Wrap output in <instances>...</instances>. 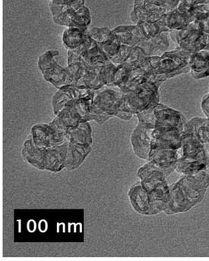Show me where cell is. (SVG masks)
Listing matches in <instances>:
<instances>
[{
  "label": "cell",
  "mask_w": 209,
  "mask_h": 261,
  "mask_svg": "<svg viewBox=\"0 0 209 261\" xmlns=\"http://www.w3.org/2000/svg\"><path fill=\"white\" fill-rule=\"evenodd\" d=\"M208 185L207 169L196 174L184 175L170 186V198L164 211L166 214L188 211L202 200Z\"/></svg>",
  "instance_id": "1"
},
{
  "label": "cell",
  "mask_w": 209,
  "mask_h": 261,
  "mask_svg": "<svg viewBox=\"0 0 209 261\" xmlns=\"http://www.w3.org/2000/svg\"><path fill=\"white\" fill-rule=\"evenodd\" d=\"M199 120L198 118L190 121L182 132L179 157L175 164V171L181 175L196 174L207 169L209 165L208 151L196 130Z\"/></svg>",
  "instance_id": "2"
},
{
  "label": "cell",
  "mask_w": 209,
  "mask_h": 261,
  "mask_svg": "<svg viewBox=\"0 0 209 261\" xmlns=\"http://www.w3.org/2000/svg\"><path fill=\"white\" fill-rule=\"evenodd\" d=\"M160 83L148 81L134 91L123 93V101L116 117L128 120L135 114L148 111L159 104V89Z\"/></svg>",
  "instance_id": "3"
},
{
  "label": "cell",
  "mask_w": 209,
  "mask_h": 261,
  "mask_svg": "<svg viewBox=\"0 0 209 261\" xmlns=\"http://www.w3.org/2000/svg\"><path fill=\"white\" fill-rule=\"evenodd\" d=\"M137 174L144 189L164 211L170 198V186L165 171L148 162L139 168Z\"/></svg>",
  "instance_id": "4"
},
{
  "label": "cell",
  "mask_w": 209,
  "mask_h": 261,
  "mask_svg": "<svg viewBox=\"0 0 209 261\" xmlns=\"http://www.w3.org/2000/svg\"><path fill=\"white\" fill-rule=\"evenodd\" d=\"M123 101V92H119L111 88L95 94L91 106V113L87 117V121H95L103 124L112 117H116L120 111Z\"/></svg>",
  "instance_id": "5"
},
{
  "label": "cell",
  "mask_w": 209,
  "mask_h": 261,
  "mask_svg": "<svg viewBox=\"0 0 209 261\" xmlns=\"http://www.w3.org/2000/svg\"><path fill=\"white\" fill-rule=\"evenodd\" d=\"M60 54L58 50H47L38 58V68L45 81L52 84L57 89L73 84V77L67 66H60L55 57Z\"/></svg>",
  "instance_id": "6"
},
{
  "label": "cell",
  "mask_w": 209,
  "mask_h": 261,
  "mask_svg": "<svg viewBox=\"0 0 209 261\" xmlns=\"http://www.w3.org/2000/svg\"><path fill=\"white\" fill-rule=\"evenodd\" d=\"M139 121L154 126H170L184 130V119L180 113L165 105L159 104L154 108L137 114Z\"/></svg>",
  "instance_id": "7"
},
{
  "label": "cell",
  "mask_w": 209,
  "mask_h": 261,
  "mask_svg": "<svg viewBox=\"0 0 209 261\" xmlns=\"http://www.w3.org/2000/svg\"><path fill=\"white\" fill-rule=\"evenodd\" d=\"M31 137L38 147L53 148L63 144L66 140V133L59 130L50 123H37L32 127Z\"/></svg>",
  "instance_id": "8"
},
{
  "label": "cell",
  "mask_w": 209,
  "mask_h": 261,
  "mask_svg": "<svg viewBox=\"0 0 209 261\" xmlns=\"http://www.w3.org/2000/svg\"><path fill=\"white\" fill-rule=\"evenodd\" d=\"M184 130L170 126H154L151 131L152 149H173L179 150L182 143Z\"/></svg>",
  "instance_id": "9"
},
{
  "label": "cell",
  "mask_w": 209,
  "mask_h": 261,
  "mask_svg": "<svg viewBox=\"0 0 209 261\" xmlns=\"http://www.w3.org/2000/svg\"><path fill=\"white\" fill-rule=\"evenodd\" d=\"M128 199L133 209L139 214L155 215L163 209L153 200L152 197L144 189L140 181L132 186L128 191Z\"/></svg>",
  "instance_id": "10"
},
{
  "label": "cell",
  "mask_w": 209,
  "mask_h": 261,
  "mask_svg": "<svg viewBox=\"0 0 209 261\" xmlns=\"http://www.w3.org/2000/svg\"><path fill=\"white\" fill-rule=\"evenodd\" d=\"M154 126L139 121L131 136V145L136 156L148 161L151 150V131Z\"/></svg>",
  "instance_id": "11"
},
{
  "label": "cell",
  "mask_w": 209,
  "mask_h": 261,
  "mask_svg": "<svg viewBox=\"0 0 209 261\" xmlns=\"http://www.w3.org/2000/svg\"><path fill=\"white\" fill-rule=\"evenodd\" d=\"M91 89L81 86H63L58 89L52 98V107L55 116L63 108L75 104L80 98L88 94Z\"/></svg>",
  "instance_id": "12"
},
{
  "label": "cell",
  "mask_w": 209,
  "mask_h": 261,
  "mask_svg": "<svg viewBox=\"0 0 209 261\" xmlns=\"http://www.w3.org/2000/svg\"><path fill=\"white\" fill-rule=\"evenodd\" d=\"M85 5V0H80L69 5H57L49 2V10L54 23L67 28L75 27L79 9Z\"/></svg>",
  "instance_id": "13"
},
{
  "label": "cell",
  "mask_w": 209,
  "mask_h": 261,
  "mask_svg": "<svg viewBox=\"0 0 209 261\" xmlns=\"http://www.w3.org/2000/svg\"><path fill=\"white\" fill-rule=\"evenodd\" d=\"M64 152L65 169L73 171L78 168L92 150L91 146H81L69 142L63 144Z\"/></svg>",
  "instance_id": "14"
},
{
  "label": "cell",
  "mask_w": 209,
  "mask_h": 261,
  "mask_svg": "<svg viewBox=\"0 0 209 261\" xmlns=\"http://www.w3.org/2000/svg\"><path fill=\"white\" fill-rule=\"evenodd\" d=\"M82 122H84L83 116L74 104L62 109L49 123L59 130L66 133L69 129L79 126Z\"/></svg>",
  "instance_id": "15"
},
{
  "label": "cell",
  "mask_w": 209,
  "mask_h": 261,
  "mask_svg": "<svg viewBox=\"0 0 209 261\" xmlns=\"http://www.w3.org/2000/svg\"><path fill=\"white\" fill-rule=\"evenodd\" d=\"M179 157L178 150L173 149H152L148 162L165 171L167 176L175 170V164Z\"/></svg>",
  "instance_id": "16"
},
{
  "label": "cell",
  "mask_w": 209,
  "mask_h": 261,
  "mask_svg": "<svg viewBox=\"0 0 209 261\" xmlns=\"http://www.w3.org/2000/svg\"><path fill=\"white\" fill-rule=\"evenodd\" d=\"M112 32L122 44L130 47H136L139 43L146 40L139 24L118 26L113 29Z\"/></svg>",
  "instance_id": "17"
},
{
  "label": "cell",
  "mask_w": 209,
  "mask_h": 261,
  "mask_svg": "<svg viewBox=\"0 0 209 261\" xmlns=\"http://www.w3.org/2000/svg\"><path fill=\"white\" fill-rule=\"evenodd\" d=\"M46 148L38 147L29 137L23 144L21 155L24 161L41 171H44V157Z\"/></svg>",
  "instance_id": "18"
},
{
  "label": "cell",
  "mask_w": 209,
  "mask_h": 261,
  "mask_svg": "<svg viewBox=\"0 0 209 261\" xmlns=\"http://www.w3.org/2000/svg\"><path fill=\"white\" fill-rule=\"evenodd\" d=\"M66 136L69 143L81 146H92V128L89 122H82L79 126L66 131Z\"/></svg>",
  "instance_id": "19"
},
{
  "label": "cell",
  "mask_w": 209,
  "mask_h": 261,
  "mask_svg": "<svg viewBox=\"0 0 209 261\" xmlns=\"http://www.w3.org/2000/svg\"><path fill=\"white\" fill-rule=\"evenodd\" d=\"M63 144L45 150L44 171L60 172L65 169L64 152Z\"/></svg>",
  "instance_id": "20"
},
{
  "label": "cell",
  "mask_w": 209,
  "mask_h": 261,
  "mask_svg": "<svg viewBox=\"0 0 209 261\" xmlns=\"http://www.w3.org/2000/svg\"><path fill=\"white\" fill-rule=\"evenodd\" d=\"M169 32L170 31L162 32L154 38L142 41L138 44L137 47H140L148 57H151L157 53L162 54L169 46Z\"/></svg>",
  "instance_id": "21"
},
{
  "label": "cell",
  "mask_w": 209,
  "mask_h": 261,
  "mask_svg": "<svg viewBox=\"0 0 209 261\" xmlns=\"http://www.w3.org/2000/svg\"><path fill=\"white\" fill-rule=\"evenodd\" d=\"M67 68L73 77V84L76 86L80 79L83 77L85 70L88 69L86 63L84 61L81 56L75 54L72 50L67 51Z\"/></svg>",
  "instance_id": "22"
},
{
  "label": "cell",
  "mask_w": 209,
  "mask_h": 261,
  "mask_svg": "<svg viewBox=\"0 0 209 261\" xmlns=\"http://www.w3.org/2000/svg\"><path fill=\"white\" fill-rule=\"evenodd\" d=\"M82 58L86 63L88 69H96L108 64L111 60L100 48L98 44L81 54Z\"/></svg>",
  "instance_id": "23"
},
{
  "label": "cell",
  "mask_w": 209,
  "mask_h": 261,
  "mask_svg": "<svg viewBox=\"0 0 209 261\" xmlns=\"http://www.w3.org/2000/svg\"><path fill=\"white\" fill-rule=\"evenodd\" d=\"M85 32L78 28H67L62 35V41L65 48L68 50H76L83 44Z\"/></svg>",
  "instance_id": "24"
},
{
  "label": "cell",
  "mask_w": 209,
  "mask_h": 261,
  "mask_svg": "<svg viewBox=\"0 0 209 261\" xmlns=\"http://www.w3.org/2000/svg\"><path fill=\"white\" fill-rule=\"evenodd\" d=\"M101 68L87 69L83 77L77 83L76 86L87 88L93 91L98 90L105 86L100 77V70Z\"/></svg>",
  "instance_id": "25"
},
{
  "label": "cell",
  "mask_w": 209,
  "mask_h": 261,
  "mask_svg": "<svg viewBox=\"0 0 209 261\" xmlns=\"http://www.w3.org/2000/svg\"><path fill=\"white\" fill-rule=\"evenodd\" d=\"M98 46L103 50V52L106 54L108 59L111 60L120 51L122 44L111 30V35L110 39L105 41V42L101 43V44H98Z\"/></svg>",
  "instance_id": "26"
},
{
  "label": "cell",
  "mask_w": 209,
  "mask_h": 261,
  "mask_svg": "<svg viewBox=\"0 0 209 261\" xmlns=\"http://www.w3.org/2000/svg\"><path fill=\"white\" fill-rule=\"evenodd\" d=\"M117 66L112 62H109L108 64L102 66L100 70V77L104 86L113 87L114 86V77L117 70Z\"/></svg>",
  "instance_id": "27"
},
{
  "label": "cell",
  "mask_w": 209,
  "mask_h": 261,
  "mask_svg": "<svg viewBox=\"0 0 209 261\" xmlns=\"http://www.w3.org/2000/svg\"><path fill=\"white\" fill-rule=\"evenodd\" d=\"M86 33L96 41L97 44H101L110 39L111 30L108 28H91L88 29Z\"/></svg>",
  "instance_id": "28"
},
{
  "label": "cell",
  "mask_w": 209,
  "mask_h": 261,
  "mask_svg": "<svg viewBox=\"0 0 209 261\" xmlns=\"http://www.w3.org/2000/svg\"><path fill=\"white\" fill-rule=\"evenodd\" d=\"M133 47H130V46L122 44L121 48H120L118 54L114 56V57L110 60H111L114 65H116V66H120V65L124 64L125 62L126 61L127 59H128V56H129L130 53H131Z\"/></svg>",
  "instance_id": "29"
},
{
  "label": "cell",
  "mask_w": 209,
  "mask_h": 261,
  "mask_svg": "<svg viewBox=\"0 0 209 261\" xmlns=\"http://www.w3.org/2000/svg\"><path fill=\"white\" fill-rule=\"evenodd\" d=\"M97 44H98L94 40H93L85 32V38L83 44L79 48H77L76 50H73V52L79 54V55H81L83 52L95 47Z\"/></svg>",
  "instance_id": "30"
},
{
  "label": "cell",
  "mask_w": 209,
  "mask_h": 261,
  "mask_svg": "<svg viewBox=\"0 0 209 261\" xmlns=\"http://www.w3.org/2000/svg\"><path fill=\"white\" fill-rule=\"evenodd\" d=\"M78 1L80 0H52L49 2L57 5H69Z\"/></svg>",
  "instance_id": "31"
},
{
  "label": "cell",
  "mask_w": 209,
  "mask_h": 261,
  "mask_svg": "<svg viewBox=\"0 0 209 261\" xmlns=\"http://www.w3.org/2000/svg\"><path fill=\"white\" fill-rule=\"evenodd\" d=\"M49 1H52V0H49Z\"/></svg>",
  "instance_id": "32"
}]
</instances>
